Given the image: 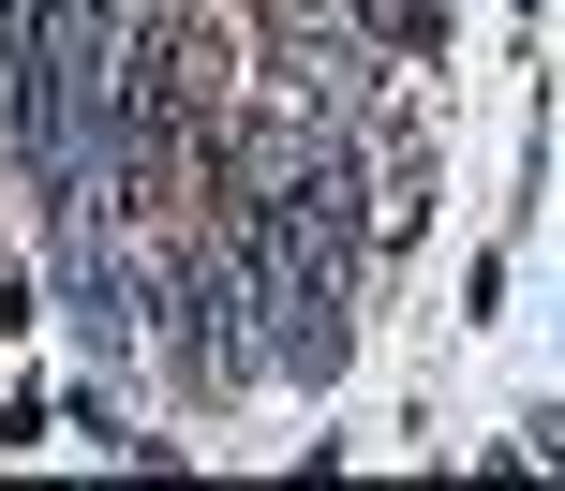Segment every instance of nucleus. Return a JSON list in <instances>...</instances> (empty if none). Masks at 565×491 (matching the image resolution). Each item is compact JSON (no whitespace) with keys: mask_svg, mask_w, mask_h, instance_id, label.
I'll return each mask as SVG.
<instances>
[{"mask_svg":"<svg viewBox=\"0 0 565 491\" xmlns=\"http://www.w3.org/2000/svg\"><path fill=\"white\" fill-rule=\"evenodd\" d=\"M0 328H30V284H15V254H0Z\"/></svg>","mask_w":565,"mask_h":491,"instance_id":"nucleus-1","label":"nucleus"}]
</instances>
